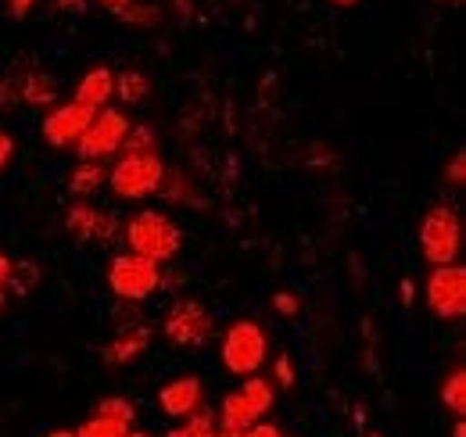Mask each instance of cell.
Instances as JSON below:
<instances>
[{"instance_id": "277c9868", "label": "cell", "mask_w": 466, "mask_h": 437, "mask_svg": "<svg viewBox=\"0 0 466 437\" xmlns=\"http://www.w3.org/2000/svg\"><path fill=\"white\" fill-rule=\"evenodd\" d=\"M166 179V162L162 155H122L108 168V187L122 201H144L162 190Z\"/></svg>"}, {"instance_id": "6da1fadb", "label": "cell", "mask_w": 466, "mask_h": 437, "mask_svg": "<svg viewBox=\"0 0 466 437\" xmlns=\"http://www.w3.org/2000/svg\"><path fill=\"white\" fill-rule=\"evenodd\" d=\"M122 237H126V251L129 255H140V259H147L155 266L173 262L179 255V248H183V229L166 212H155V208L137 212L122 226Z\"/></svg>"}, {"instance_id": "7402d4cb", "label": "cell", "mask_w": 466, "mask_h": 437, "mask_svg": "<svg viewBox=\"0 0 466 437\" xmlns=\"http://www.w3.org/2000/svg\"><path fill=\"white\" fill-rule=\"evenodd\" d=\"M94 412H97V416H105V420H118V423H126V427H133V423H137V405H133V401H126V398H118V394L101 398Z\"/></svg>"}, {"instance_id": "d6a6232c", "label": "cell", "mask_w": 466, "mask_h": 437, "mask_svg": "<svg viewBox=\"0 0 466 437\" xmlns=\"http://www.w3.org/2000/svg\"><path fill=\"white\" fill-rule=\"evenodd\" d=\"M402 301L412 305V279H402Z\"/></svg>"}, {"instance_id": "30bf717a", "label": "cell", "mask_w": 466, "mask_h": 437, "mask_svg": "<svg viewBox=\"0 0 466 437\" xmlns=\"http://www.w3.org/2000/svg\"><path fill=\"white\" fill-rule=\"evenodd\" d=\"M94 115H97V111L86 108V105H76V101L58 105V108L47 111V118H44V126H40V137H44L51 147H76L79 137L86 133V126L94 122Z\"/></svg>"}, {"instance_id": "74e56055", "label": "cell", "mask_w": 466, "mask_h": 437, "mask_svg": "<svg viewBox=\"0 0 466 437\" xmlns=\"http://www.w3.org/2000/svg\"><path fill=\"white\" fill-rule=\"evenodd\" d=\"M438 4H441V7H460L463 0H438Z\"/></svg>"}, {"instance_id": "cb8c5ba5", "label": "cell", "mask_w": 466, "mask_h": 437, "mask_svg": "<svg viewBox=\"0 0 466 437\" xmlns=\"http://www.w3.org/2000/svg\"><path fill=\"white\" fill-rule=\"evenodd\" d=\"M122 22H129V25H137V29H151V25H158L162 22V7H155V4H129V11L126 15H118Z\"/></svg>"}, {"instance_id": "484cf974", "label": "cell", "mask_w": 466, "mask_h": 437, "mask_svg": "<svg viewBox=\"0 0 466 437\" xmlns=\"http://www.w3.org/2000/svg\"><path fill=\"white\" fill-rule=\"evenodd\" d=\"M273 312H280V316H298V298L288 294V290L273 294Z\"/></svg>"}, {"instance_id": "8992f818", "label": "cell", "mask_w": 466, "mask_h": 437, "mask_svg": "<svg viewBox=\"0 0 466 437\" xmlns=\"http://www.w3.org/2000/svg\"><path fill=\"white\" fill-rule=\"evenodd\" d=\"M108 287H112V294H116L118 301L140 305V301H147L162 287V266H155V262H147L140 255L122 251L108 266Z\"/></svg>"}, {"instance_id": "9a60e30c", "label": "cell", "mask_w": 466, "mask_h": 437, "mask_svg": "<svg viewBox=\"0 0 466 437\" xmlns=\"http://www.w3.org/2000/svg\"><path fill=\"white\" fill-rule=\"evenodd\" d=\"M15 90H18V101L33 105V108H47L58 101V79L47 72H18L15 68Z\"/></svg>"}, {"instance_id": "ffe728a7", "label": "cell", "mask_w": 466, "mask_h": 437, "mask_svg": "<svg viewBox=\"0 0 466 437\" xmlns=\"http://www.w3.org/2000/svg\"><path fill=\"white\" fill-rule=\"evenodd\" d=\"M36 283H40V269H36V262H11V273H7L4 290H7V294L25 298V294H29Z\"/></svg>"}, {"instance_id": "836d02e7", "label": "cell", "mask_w": 466, "mask_h": 437, "mask_svg": "<svg viewBox=\"0 0 466 437\" xmlns=\"http://www.w3.org/2000/svg\"><path fill=\"white\" fill-rule=\"evenodd\" d=\"M61 7H72V11H83L86 7V0H58Z\"/></svg>"}, {"instance_id": "52a82bcc", "label": "cell", "mask_w": 466, "mask_h": 437, "mask_svg": "<svg viewBox=\"0 0 466 437\" xmlns=\"http://www.w3.org/2000/svg\"><path fill=\"white\" fill-rule=\"evenodd\" d=\"M423 301L438 320H463L466 312V269L460 262L434 266L423 283Z\"/></svg>"}, {"instance_id": "f35d334b", "label": "cell", "mask_w": 466, "mask_h": 437, "mask_svg": "<svg viewBox=\"0 0 466 437\" xmlns=\"http://www.w3.org/2000/svg\"><path fill=\"white\" fill-rule=\"evenodd\" d=\"M216 437H244V434H240V431H219Z\"/></svg>"}, {"instance_id": "ac0fdd59", "label": "cell", "mask_w": 466, "mask_h": 437, "mask_svg": "<svg viewBox=\"0 0 466 437\" xmlns=\"http://www.w3.org/2000/svg\"><path fill=\"white\" fill-rule=\"evenodd\" d=\"M147 94H151V79H147L144 72L129 68V72L116 76V97L122 105H140Z\"/></svg>"}, {"instance_id": "7c38bea8", "label": "cell", "mask_w": 466, "mask_h": 437, "mask_svg": "<svg viewBox=\"0 0 466 437\" xmlns=\"http://www.w3.org/2000/svg\"><path fill=\"white\" fill-rule=\"evenodd\" d=\"M158 409L169 420H187L198 409H205V383L198 377H176L158 391Z\"/></svg>"}, {"instance_id": "4dcf8cb0", "label": "cell", "mask_w": 466, "mask_h": 437, "mask_svg": "<svg viewBox=\"0 0 466 437\" xmlns=\"http://www.w3.org/2000/svg\"><path fill=\"white\" fill-rule=\"evenodd\" d=\"M97 4H101V7H105V11H112V15H126V11H129V4H133V0H97Z\"/></svg>"}, {"instance_id": "d4e9b609", "label": "cell", "mask_w": 466, "mask_h": 437, "mask_svg": "<svg viewBox=\"0 0 466 437\" xmlns=\"http://www.w3.org/2000/svg\"><path fill=\"white\" fill-rule=\"evenodd\" d=\"M445 179H449L452 187H463L466 183V155L463 151L452 158V165H445Z\"/></svg>"}, {"instance_id": "7a4b0ae2", "label": "cell", "mask_w": 466, "mask_h": 437, "mask_svg": "<svg viewBox=\"0 0 466 437\" xmlns=\"http://www.w3.org/2000/svg\"><path fill=\"white\" fill-rule=\"evenodd\" d=\"M273 401H277V391H273V383L262 381L258 373L255 377H244V383L230 391L227 398H223V405H219V431H248V427H255V423H262V416L273 409Z\"/></svg>"}, {"instance_id": "8fae6325", "label": "cell", "mask_w": 466, "mask_h": 437, "mask_svg": "<svg viewBox=\"0 0 466 437\" xmlns=\"http://www.w3.org/2000/svg\"><path fill=\"white\" fill-rule=\"evenodd\" d=\"M65 229L76 244H108L116 237V218L94 205H83L76 201L68 212H65Z\"/></svg>"}, {"instance_id": "5b68a950", "label": "cell", "mask_w": 466, "mask_h": 437, "mask_svg": "<svg viewBox=\"0 0 466 437\" xmlns=\"http://www.w3.org/2000/svg\"><path fill=\"white\" fill-rule=\"evenodd\" d=\"M269 355V337L255 320H237L223 333V366L233 377H255Z\"/></svg>"}, {"instance_id": "ab89813d", "label": "cell", "mask_w": 466, "mask_h": 437, "mask_svg": "<svg viewBox=\"0 0 466 437\" xmlns=\"http://www.w3.org/2000/svg\"><path fill=\"white\" fill-rule=\"evenodd\" d=\"M126 437H155V434H147V431H129Z\"/></svg>"}, {"instance_id": "f1b7e54d", "label": "cell", "mask_w": 466, "mask_h": 437, "mask_svg": "<svg viewBox=\"0 0 466 437\" xmlns=\"http://www.w3.org/2000/svg\"><path fill=\"white\" fill-rule=\"evenodd\" d=\"M11 155H15V140H11V133H4V129H0V172L7 168Z\"/></svg>"}, {"instance_id": "9c48e42d", "label": "cell", "mask_w": 466, "mask_h": 437, "mask_svg": "<svg viewBox=\"0 0 466 437\" xmlns=\"http://www.w3.org/2000/svg\"><path fill=\"white\" fill-rule=\"evenodd\" d=\"M162 330H166V337L179 344V348H201L208 337H212V312L201 305V301H194V298H179L169 305V312H166V320H162Z\"/></svg>"}, {"instance_id": "8d00e7d4", "label": "cell", "mask_w": 466, "mask_h": 437, "mask_svg": "<svg viewBox=\"0 0 466 437\" xmlns=\"http://www.w3.org/2000/svg\"><path fill=\"white\" fill-rule=\"evenodd\" d=\"M47 437H76V431H51Z\"/></svg>"}, {"instance_id": "e575fe53", "label": "cell", "mask_w": 466, "mask_h": 437, "mask_svg": "<svg viewBox=\"0 0 466 437\" xmlns=\"http://www.w3.org/2000/svg\"><path fill=\"white\" fill-rule=\"evenodd\" d=\"M452 437H466V427H463V420H456V427H452Z\"/></svg>"}, {"instance_id": "2e32d148", "label": "cell", "mask_w": 466, "mask_h": 437, "mask_svg": "<svg viewBox=\"0 0 466 437\" xmlns=\"http://www.w3.org/2000/svg\"><path fill=\"white\" fill-rule=\"evenodd\" d=\"M105 183H108V168L101 162H79L68 176V190L76 198H94Z\"/></svg>"}, {"instance_id": "83f0119b", "label": "cell", "mask_w": 466, "mask_h": 437, "mask_svg": "<svg viewBox=\"0 0 466 437\" xmlns=\"http://www.w3.org/2000/svg\"><path fill=\"white\" fill-rule=\"evenodd\" d=\"M273 373H277L280 387H294V370H291V359H288V355L277 359V370H273Z\"/></svg>"}, {"instance_id": "60d3db41", "label": "cell", "mask_w": 466, "mask_h": 437, "mask_svg": "<svg viewBox=\"0 0 466 437\" xmlns=\"http://www.w3.org/2000/svg\"><path fill=\"white\" fill-rule=\"evenodd\" d=\"M330 4H341V7H351V4H359V0H330Z\"/></svg>"}, {"instance_id": "1f68e13d", "label": "cell", "mask_w": 466, "mask_h": 437, "mask_svg": "<svg viewBox=\"0 0 466 437\" xmlns=\"http://www.w3.org/2000/svg\"><path fill=\"white\" fill-rule=\"evenodd\" d=\"M7 273H11V259H7L4 251H0V287L7 283Z\"/></svg>"}, {"instance_id": "603a6c76", "label": "cell", "mask_w": 466, "mask_h": 437, "mask_svg": "<svg viewBox=\"0 0 466 437\" xmlns=\"http://www.w3.org/2000/svg\"><path fill=\"white\" fill-rule=\"evenodd\" d=\"M133 431V427H126V423H118V420H105V416H90L76 437H126Z\"/></svg>"}, {"instance_id": "ba28073f", "label": "cell", "mask_w": 466, "mask_h": 437, "mask_svg": "<svg viewBox=\"0 0 466 437\" xmlns=\"http://www.w3.org/2000/svg\"><path fill=\"white\" fill-rule=\"evenodd\" d=\"M129 126H133V122L118 108H101L94 115V122L86 126V133L79 137V144H76L79 162H105V158L118 155V151H122V140H126V133H129Z\"/></svg>"}, {"instance_id": "4316f807", "label": "cell", "mask_w": 466, "mask_h": 437, "mask_svg": "<svg viewBox=\"0 0 466 437\" xmlns=\"http://www.w3.org/2000/svg\"><path fill=\"white\" fill-rule=\"evenodd\" d=\"M244 437H291L288 431H280L277 423H255V427H248Z\"/></svg>"}, {"instance_id": "d590c367", "label": "cell", "mask_w": 466, "mask_h": 437, "mask_svg": "<svg viewBox=\"0 0 466 437\" xmlns=\"http://www.w3.org/2000/svg\"><path fill=\"white\" fill-rule=\"evenodd\" d=\"M7 301H11V294H7V290H4V287H0V312H4V309H7Z\"/></svg>"}, {"instance_id": "5bb4252c", "label": "cell", "mask_w": 466, "mask_h": 437, "mask_svg": "<svg viewBox=\"0 0 466 437\" xmlns=\"http://www.w3.org/2000/svg\"><path fill=\"white\" fill-rule=\"evenodd\" d=\"M116 97V72L108 65H94L86 68V76L76 83V105H86V108L101 111L108 108V101Z\"/></svg>"}, {"instance_id": "4fadbf2b", "label": "cell", "mask_w": 466, "mask_h": 437, "mask_svg": "<svg viewBox=\"0 0 466 437\" xmlns=\"http://www.w3.org/2000/svg\"><path fill=\"white\" fill-rule=\"evenodd\" d=\"M147 348H151V327L137 323V327L118 330L116 340L101 348V359H105L108 366H129V362L144 359V355H147Z\"/></svg>"}, {"instance_id": "e0dca14e", "label": "cell", "mask_w": 466, "mask_h": 437, "mask_svg": "<svg viewBox=\"0 0 466 437\" xmlns=\"http://www.w3.org/2000/svg\"><path fill=\"white\" fill-rule=\"evenodd\" d=\"M438 398H441V405H445L449 412H456V420H463V412H466V370L463 366H456V370L441 381Z\"/></svg>"}, {"instance_id": "f546056e", "label": "cell", "mask_w": 466, "mask_h": 437, "mask_svg": "<svg viewBox=\"0 0 466 437\" xmlns=\"http://www.w3.org/2000/svg\"><path fill=\"white\" fill-rule=\"evenodd\" d=\"M33 4H36V0H7V15H11V18H25Z\"/></svg>"}, {"instance_id": "d6986e66", "label": "cell", "mask_w": 466, "mask_h": 437, "mask_svg": "<svg viewBox=\"0 0 466 437\" xmlns=\"http://www.w3.org/2000/svg\"><path fill=\"white\" fill-rule=\"evenodd\" d=\"M219 434V427H216V412H208V409H198L194 416H187V420H179L173 431L166 437H216Z\"/></svg>"}, {"instance_id": "44dd1931", "label": "cell", "mask_w": 466, "mask_h": 437, "mask_svg": "<svg viewBox=\"0 0 466 437\" xmlns=\"http://www.w3.org/2000/svg\"><path fill=\"white\" fill-rule=\"evenodd\" d=\"M122 155H158V133L151 126H129L122 140Z\"/></svg>"}, {"instance_id": "3957f363", "label": "cell", "mask_w": 466, "mask_h": 437, "mask_svg": "<svg viewBox=\"0 0 466 437\" xmlns=\"http://www.w3.org/2000/svg\"><path fill=\"white\" fill-rule=\"evenodd\" d=\"M420 251L431 266H452L463 251V222L452 205H434L420 222Z\"/></svg>"}]
</instances>
